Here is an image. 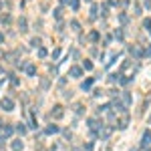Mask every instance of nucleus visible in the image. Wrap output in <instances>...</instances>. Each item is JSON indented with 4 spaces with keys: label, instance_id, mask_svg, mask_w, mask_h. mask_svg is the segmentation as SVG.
<instances>
[{
    "label": "nucleus",
    "instance_id": "4",
    "mask_svg": "<svg viewBox=\"0 0 151 151\" xmlns=\"http://www.w3.org/2000/svg\"><path fill=\"white\" fill-rule=\"evenodd\" d=\"M18 26H20V32H24L26 30V18H20L18 20Z\"/></svg>",
    "mask_w": 151,
    "mask_h": 151
},
{
    "label": "nucleus",
    "instance_id": "2",
    "mask_svg": "<svg viewBox=\"0 0 151 151\" xmlns=\"http://www.w3.org/2000/svg\"><path fill=\"white\" fill-rule=\"evenodd\" d=\"M52 117H54V119H61V117H63V107H61V105H57V107H54Z\"/></svg>",
    "mask_w": 151,
    "mask_h": 151
},
{
    "label": "nucleus",
    "instance_id": "21",
    "mask_svg": "<svg viewBox=\"0 0 151 151\" xmlns=\"http://www.w3.org/2000/svg\"><path fill=\"white\" fill-rule=\"evenodd\" d=\"M2 40H4V34H2V32H0V42H2Z\"/></svg>",
    "mask_w": 151,
    "mask_h": 151
},
{
    "label": "nucleus",
    "instance_id": "15",
    "mask_svg": "<svg viewBox=\"0 0 151 151\" xmlns=\"http://www.w3.org/2000/svg\"><path fill=\"white\" fill-rule=\"evenodd\" d=\"M83 67H85V69H87V71H91V69H93V65H91V63H89V61H85V63H83Z\"/></svg>",
    "mask_w": 151,
    "mask_h": 151
},
{
    "label": "nucleus",
    "instance_id": "19",
    "mask_svg": "<svg viewBox=\"0 0 151 151\" xmlns=\"http://www.w3.org/2000/svg\"><path fill=\"white\" fill-rule=\"evenodd\" d=\"M143 26H145L147 30H151V20H143Z\"/></svg>",
    "mask_w": 151,
    "mask_h": 151
},
{
    "label": "nucleus",
    "instance_id": "12",
    "mask_svg": "<svg viewBox=\"0 0 151 151\" xmlns=\"http://www.w3.org/2000/svg\"><path fill=\"white\" fill-rule=\"evenodd\" d=\"M30 44H32V46H40V38H32Z\"/></svg>",
    "mask_w": 151,
    "mask_h": 151
},
{
    "label": "nucleus",
    "instance_id": "20",
    "mask_svg": "<svg viewBox=\"0 0 151 151\" xmlns=\"http://www.w3.org/2000/svg\"><path fill=\"white\" fill-rule=\"evenodd\" d=\"M91 40H99V32H91Z\"/></svg>",
    "mask_w": 151,
    "mask_h": 151
},
{
    "label": "nucleus",
    "instance_id": "13",
    "mask_svg": "<svg viewBox=\"0 0 151 151\" xmlns=\"http://www.w3.org/2000/svg\"><path fill=\"white\" fill-rule=\"evenodd\" d=\"M71 8H73V10L79 8V0H71Z\"/></svg>",
    "mask_w": 151,
    "mask_h": 151
},
{
    "label": "nucleus",
    "instance_id": "6",
    "mask_svg": "<svg viewBox=\"0 0 151 151\" xmlns=\"http://www.w3.org/2000/svg\"><path fill=\"white\" fill-rule=\"evenodd\" d=\"M16 131H18L20 135H24V133H26V127H24L22 123H18V127H16Z\"/></svg>",
    "mask_w": 151,
    "mask_h": 151
},
{
    "label": "nucleus",
    "instance_id": "7",
    "mask_svg": "<svg viewBox=\"0 0 151 151\" xmlns=\"http://www.w3.org/2000/svg\"><path fill=\"white\" fill-rule=\"evenodd\" d=\"M71 75L73 77H81V69H79V67H73V69H71Z\"/></svg>",
    "mask_w": 151,
    "mask_h": 151
},
{
    "label": "nucleus",
    "instance_id": "22",
    "mask_svg": "<svg viewBox=\"0 0 151 151\" xmlns=\"http://www.w3.org/2000/svg\"><path fill=\"white\" fill-rule=\"evenodd\" d=\"M0 8H2V2H0Z\"/></svg>",
    "mask_w": 151,
    "mask_h": 151
},
{
    "label": "nucleus",
    "instance_id": "5",
    "mask_svg": "<svg viewBox=\"0 0 151 151\" xmlns=\"http://www.w3.org/2000/svg\"><path fill=\"white\" fill-rule=\"evenodd\" d=\"M12 149L20 151V149H22V141H14V143H12Z\"/></svg>",
    "mask_w": 151,
    "mask_h": 151
},
{
    "label": "nucleus",
    "instance_id": "17",
    "mask_svg": "<svg viewBox=\"0 0 151 151\" xmlns=\"http://www.w3.org/2000/svg\"><path fill=\"white\" fill-rule=\"evenodd\" d=\"M123 101H125V105H129V103H131V97L125 93V95H123Z\"/></svg>",
    "mask_w": 151,
    "mask_h": 151
},
{
    "label": "nucleus",
    "instance_id": "14",
    "mask_svg": "<svg viewBox=\"0 0 151 151\" xmlns=\"http://www.w3.org/2000/svg\"><path fill=\"white\" fill-rule=\"evenodd\" d=\"M38 57L44 59V57H46V48H38Z\"/></svg>",
    "mask_w": 151,
    "mask_h": 151
},
{
    "label": "nucleus",
    "instance_id": "11",
    "mask_svg": "<svg viewBox=\"0 0 151 151\" xmlns=\"http://www.w3.org/2000/svg\"><path fill=\"white\" fill-rule=\"evenodd\" d=\"M57 131H59V127H57V125H50V127L46 129V133H57Z\"/></svg>",
    "mask_w": 151,
    "mask_h": 151
},
{
    "label": "nucleus",
    "instance_id": "16",
    "mask_svg": "<svg viewBox=\"0 0 151 151\" xmlns=\"http://www.w3.org/2000/svg\"><path fill=\"white\" fill-rule=\"evenodd\" d=\"M40 87L46 89V87H48V79H42V81H40Z\"/></svg>",
    "mask_w": 151,
    "mask_h": 151
},
{
    "label": "nucleus",
    "instance_id": "10",
    "mask_svg": "<svg viewBox=\"0 0 151 151\" xmlns=\"http://www.w3.org/2000/svg\"><path fill=\"white\" fill-rule=\"evenodd\" d=\"M125 127H127V117H123L121 123H119V129H125Z\"/></svg>",
    "mask_w": 151,
    "mask_h": 151
},
{
    "label": "nucleus",
    "instance_id": "18",
    "mask_svg": "<svg viewBox=\"0 0 151 151\" xmlns=\"http://www.w3.org/2000/svg\"><path fill=\"white\" fill-rule=\"evenodd\" d=\"M71 28H73V30H79V22H77V20L71 22Z\"/></svg>",
    "mask_w": 151,
    "mask_h": 151
},
{
    "label": "nucleus",
    "instance_id": "1",
    "mask_svg": "<svg viewBox=\"0 0 151 151\" xmlns=\"http://www.w3.org/2000/svg\"><path fill=\"white\" fill-rule=\"evenodd\" d=\"M0 107H2L4 111H12V109H14V101L8 99V97H4V99L0 101Z\"/></svg>",
    "mask_w": 151,
    "mask_h": 151
},
{
    "label": "nucleus",
    "instance_id": "9",
    "mask_svg": "<svg viewBox=\"0 0 151 151\" xmlns=\"http://www.w3.org/2000/svg\"><path fill=\"white\" fill-rule=\"evenodd\" d=\"M91 85H93V81H91V79H89V81H85V83H83V91L91 89Z\"/></svg>",
    "mask_w": 151,
    "mask_h": 151
},
{
    "label": "nucleus",
    "instance_id": "8",
    "mask_svg": "<svg viewBox=\"0 0 151 151\" xmlns=\"http://www.w3.org/2000/svg\"><path fill=\"white\" fill-rule=\"evenodd\" d=\"M26 73H28V75H34V73H37L34 65H28V67H26Z\"/></svg>",
    "mask_w": 151,
    "mask_h": 151
},
{
    "label": "nucleus",
    "instance_id": "3",
    "mask_svg": "<svg viewBox=\"0 0 151 151\" xmlns=\"http://www.w3.org/2000/svg\"><path fill=\"white\" fill-rule=\"evenodd\" d=\"M149 143H151V133L145 131V135H143V145H149Z\"/></svg>",
    "mask_w": 151,
    "mask_h": 151
}]
</instances>
